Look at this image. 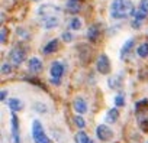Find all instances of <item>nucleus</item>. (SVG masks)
<instances>
[{"label":"nucleus","mask_w":148,"mask_h":143,"mask_svg":"<svg viewBox=\"0 0 148 143\" xmlns=\"http://www.w3.org/2000/svg\"><path fill=\"white\" fill-rule=\"evenodd\" d=\"M38 16L41 25L45 29H54L61 22V9L55 5H42L38 7Z\"/></svg>","instance_id":"f257e3e1"},{"label":"nucleus","mask_w":148,"mask_h":143,"mask_svg":"<svg viewBox=\"0 0 148 143\" xmlns=\"http://www.w3.org/2000/svg\"><path fill=\"white\" fill-rule=\"evenodd\" d=\"M135 6L132 0H113L109 7V15L115 20L126 19L135 15Z\"/></svg>","instance_id":"f03ea898"},{"label":"nucleus","mask_w":148,"mask_h":143,"mask_svg":"<svg viewBox=\"0 0 148 143\" xmlns=\"http://www.w3.org/2000/svg\"><path fill=\"white\" fill-rule=\"evenodd\" d=\"M147 16H148V0H141L139 6L135 10V15L132 16V26L139 28L145 22Z\"/></svg>","instance_id":"7ed1b4c3"},{"label":"nucleus","mask_w":148,"mask_h":143,"mask_svg":"<svg viewBox=\"0 0 148 143\" xmlns=\"http://www.w3.org/2000/svg\"><path fill=\"white\" fill-rule=\"evenodd\" d=\"M32 139L35 143H51V139L45 134L42 123L39 120L32 121Z\"/></svg>","instance_id":"20e7f679"},{"label":"nucleus","mask_w":148,"mask_h":143,"mask_svg":"<svg viewBox=\"0 0 148 143\" xmlns=\"http://www.w3.org/2000/svg\"><path fill=\"white\" fill-rule=\"evenodd\" d=\"M64 74V65L60 61H54L49 68V80L54 84H60V80Z\"/></svg>","instance_id":"39448f33"},{"label":"nucleus","mask_w":148,"mask_h":143,"mask_svg":"<svg viewBox=\"0 0 148 143\" xmlns=\"http://www.w3.org/2000/svg\"><path fill=\"white\" fill-rule=\"evenodd\" d=\"M96 136L99 140L102 142H109L112 137H113V131L106 126V124H99L97 129H96Z\"/></svg>","instance_id":"423d86ee"},{"label":"nucleus","mask_w":148,"mask_h":143,"mask_svg":"<svg viewBox=\"0 0 148 143\" xmlns=\"http://www.w3.org/2000/svg\"><path fill=\"white\" fill-rule=\"evenodd\" d=\"M96 68H97V71H99L100 74H109V71H110V61H109V58L105 54H102L97 58Z\"/></svg>","instance_id":"0eeeda50"},{"label":"nucleus","mask_w":148,"mask_h":143,"mask_svg":"<svg viewBox=\"0 0 148 143\" xmlns=\"http://www.w3.org/2000/svg\"><path fill=\"white\" fill-rule=\"evenodd\" d=\"M9 58H10L12 64H15V65L22 64V62H23V59H25V49H23V48H21V46H15V48L10 51Z\"/></svg>","instance_id":"6e6552de"},{"label":"nucleus","mask_w":148,"mask_h":143,"mask_svg":"<svg viewBox=\"0 0 148 143\" xmlns=\"http://www.w3.org/2000/svg\"><path fill=\"white\" fill-rule=\"evenodd\" d=\"M134 46H135V39L134 38H131V39H128L123 45H122V48H121V52H119V56H121V59H126L128 58V55L132 52V49H134Z\"/></svg>","instance_id":"1a4fd4ad"},{"label":"nucleus","mask_w":148,"mask_h":143,"mask_svg":"<svg viewBox=\"0 0 148 143\" xmlns=\"http://www.w3.org/2000/svg\"><path fill=\"white\" fill-rule=\"evenodd\" d=\"M10 123H12V142L13 143H21V137H19V120L15 116V113L10 117Z\"/></svg>","instance_id":"9d476101"},{"label":"nucleus","mask_w":148,"mask_h":143,"mask_svg":"<svg viewBox=\"0 0 148 143\" xmlns=\"http://www.w3.org/2000/svg\"><path fill=\"white\" fill-rule=\"evenodd\" d=\"M28 68H29L31 73L38 74V73H41V71H42L44 65H42V61H41L39 58L34 56V58H31V59L28 61Z\"/></svg>","instance_id":"9b49d317"},{"label":"nucleus","mask_w":148,"mask_h":143,"mask_svg":"<svg viewBox=\"0 0 148 143\" xmlns=\"http://www.w3.org/2000/svg\"><path fill=\"white\" fill-rule=\"evenodd\" d=\"M73 106H74V110H76L79 114H84L87 111V104H86V101L82 97H77L76 100H74Z\"/></svg>","instance_id":"f8f14e48"},{"label":"nucleus","mask_w":148,"mask_h":143,"mask_svg":"<svg viewBox=\"0 0 148 143\" xmlns=\"http://www.w3.org/2000/svg\"><path fill=\"white\" fill-rule=\"evenodd\" d=\"M65 6H67V10L70 13H77L82 9V2L80 0H68Z\"/></svg>","instance_id":"ddd939ff"},{"label":"nucleus","mask_w":148,"mask_h":143,"mask_svg":"<svg viewBox=\"0 0 148 143\" xmlns=\"http://www.w3.org/2000/svg\"><path fill=\"white\" fill-rule=\"evenodd\" d=\"M87 39L90 42H96L97 38H99V26L97 25H92L89 29H87V33H86Z\"/></svg>","instance_id":"4468645a"},{"label":"nucleus","mask_w":148,"mask_h":143,"mask_svg":"<svg viewBox=\"0 0 148 143\" xmlns=\"http://www.w3.org/2000/svg\"><path fill=\"white\" fill-rule=\"evenodd\" d=\"M58 46H60L58 39H51V41H49V42H48V43L44 46V54H47V55L54 54V52H57Z\"/></svg>","instance_id":"2eb2a0df"},{"label":"nucleus","mask_w":148,"mask_h":143,"mask_svg":"<svg viewBox=\"0 0 148 143\" xmlns=\"http://www.w3.org/2000/svg\"><path fill=\"white\" fill-rule=\"evenodd\" d=\"M118 117H119V110H116L115 107L108 110V113H106V121L108 123H116Z\"/></svg>","instance_id":"dca6fc26"},{"label":"nucleus","mask_w":148,"mask_h":143,"mask_svg":"<svg viewBox=\"0 0 148 143\" xmlns=\"http://www.w3.org/2000/svg\"><path fill=\"white\" fill-rule=\"evenodd\" d=\"M22 107H23V103L19 98H10L9 100V108L12 111H19V110H22Z\"/></svg>","instance_id":"f3484780"},{"label":"nucleus","mask_w":148,"mask_h":143,"mask_svg":"<svg viewBox=\"0 0 148 143\" xmlns=\"http://www.w3.org/2000/svg\"><path fill=\"white\" fill-rule=\"evenodd\" d=\"M74 140H76V143H92L90 142V139H89V136L84 133V131H79V133H76V136H74Z\"/></svg>","instance_id":"a211bd4d"},{"label":"nucleus","mask_w":148,"mask_h":143,"mask_svg":"<svg viewBox=\"0 0 148 143\" xmlns=\"http://www.w3.org/2000/svg\"><path fill=\"white\" fill-rule=\"evenodd\" d=\"M136 54H138L139 58H147V56H148V42L141 43V45L136 48Z\"/></svg>","instance_id":"6ab92c4d"},{"label":"nucleus","mask_w":148,"mask_h":143,"mask_svg":"<svg viewBox=\"0 0 148 143\" xmlns=\"http://www.w3.org/2000/svg\"><path fill=\"white\" fill-rule=\"evenodd\" d=\"M68 29H73V30H79L82 29V20L79 18H71L70 23H68Z\"/></svg>","instance_id":"aec40b11"},{"label":"nucleus","mask_w":148,"mask_h":143,"mask_svg":"<svg viewBox=\"0 0 148 143\" xmlns=\"http://www.w3.org/2000/svg\"><path fill=\"white\" fill-rule=\"evenodd\" d=\"M74 124H76L77 127H80V129H83V127L86 126V121H84L83 117H80V116H74Z\"/></svg>","instance_id":"412c9836"},{"label":"nucleus","mask_w":148,"mask_h":143,"mask_svg":"<svg viewBox=\"0 0 148 143\" xmlns=\"http://www.w3.org/2000/svg\"><path fill=\"white\" fill-rule=\"evenodd\" d=\"M115 104L116 106H125V98H123V94H118L116 97H115Z\"/></svg>","instance_id":"4be33fe9"},{"label":"nucleus","mask_w":148,"mask_h":143,"mask_svg":"<svg viewBox=\"0 0 148 143\" xmlns=\"http://www.w3.org/2000/svg\"><path fill=\"white\" fill-rule=\"evenodd\" d=\"M12 73V68H10V65L9 64H2V74H5V75H8V74H10Z\"/></svg>","instance_id":"5701e85b"},{"label":"nucleus","mask_w":148,"mask_h":143,"mask_svg":"<svg viewBox=\"0 0 148 143\" xmlns=\"http://www.w3.org/2000/svg\"><path fill=\"white\" fill-rule=\"evenodd\" d=\"M61 39H62L64 42H71V41H73V35H71L70 32H64V33L61 35Z\"/></svg>","instance_id":"b1692460"},{"label":"nucleus","mask_w":148,"mask_h":143,"mask_svg":"<svg viewBox=\"0 0 148 143\" xmlns=\"http://www.w3.org/2000/svg\"><path fill=\"white\" fill-rule=\"evenodd\" d=\"M6 35H8V30L5 28H2V33H0V42H2V43L6 42Z\"/></svg>","instance_id":"393cba45"},{"label":"nucleus","mask_w":148,"mask_h":143,"mask_svg":"<svg viewBox=\"0 0 148 143\" xmlns=\"http://www.w3.org/2000/svg\"><path fill=\"white\" fill-rule=\"evenodd\" d=\"M6 96H8V91H6V90H3V91H2V94H0V97H2V98H0V100H2V101H5Z\"/></svg>","instance_id":"a878e982"},{"label":"nucleus","mask_w":148,"mask_h":143,"mask_svg":"<svg viewBox=\"0 0 148 143\" xmlns=\"http://www.w3.org/2000/svg\"><path fill=\"white\" fill-rule=\"evenodd\" d=\"M147 143H148V142H147Z\"/></svg>","instance_id":"bb28decb"}]
</instances>
